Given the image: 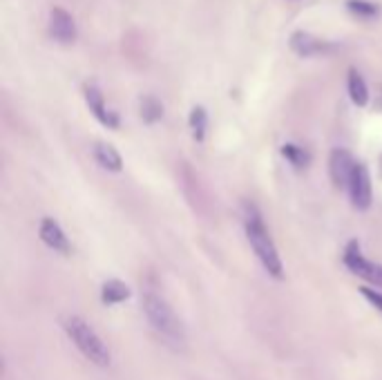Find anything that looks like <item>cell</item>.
Here are the masks:
<instances>
[{
	"instance_id": "cell-1",
	"label": "cell",
	"mask_w": 382,
	"mask_h": 380,
	"mask_svg": "<svg viewBox=\"0 0 382 380\" xmlns=\"http://www.w3.org/2000/svg\"><path fill=\"white\" fill-rule=\"evenodd\" d=\"M244 229H246V237L255 251V255L262 262V266L266 269L268 275H273L275 280L284 277V264H282V258L277 253V246L273 242L271 233L264 226V219L257 213V208L253 204L246 206L244 210Z\"/></svg>"
},
{
	"instance_id": "cell-2",
	"label": "cell",
	"mask_w": 382,
	"mask_h": 380,
	"mask_svg": "<svg viewBox=\"0 0 382 380\" xmlns=\"http://www.w3.org/2000/svg\"><path fill=\"white\" fill-rule=\"evenodd\" d=\"M63 329L69 335V340L76 345V349L96 367H110V351L105 342L98 338V333L79 316H67L63 320Z\"/></svg>"
},
{
	"instance_id": "cell-3",
	"label": "cell",
	"mask_w": 382,
	"mask_h": 380,
	"mask_svg": "<svg viewBox=\"0 0 382 380\" xmlns=\"http://www.w3.org/2000/svg\"><path fill=\"white\" fill-rule=\"evenodd\" d=\"M144 311L150 320V325L154 327V331L161 333L170 345L183 347V342H186V331H183L179 318L175 316V311L168 306V302L161 295L148 291L144 295Z\"/></svg>"
},
{
	"instance_id": "cell-4",
	"label": "cell",
	"mask_w": 382,
	"mask_h": 380,
	"mask_svg": "<svg viewBox=\"0 0 382 380\" xmlns=\"http://www.w3.org/2000/svg\"><path fill=\"white\" fill-rule=\"evenodd\" d=\"M342 260H345V266L351 273H356V275L364 277L366 282H371V284L382 289V264H374L362 255L358 239H351V242L347 244Z\"/></svg>"
},
{
	"instance_id": "cell-5",
	"label": "cell",
	"mask_w": 382,
	"mask_h": 380,
	"mask_svg": "<svg viewBox=\"0 0 382 380\" xmlns=\"http://www.w3.org/2000/svg\"><path fill=\"white\" fill-rule=\"evenodd\" d=\"M50 36L61 45H72L76 40V21L74 16L63 7H54L50 11V23H47Z\"/></svg>"
},
{
	"instance_id": "cell-6",
	"label": "cell",
	"mask_w": 382,
	"mask_h": 380,
	"mask_svg": "<svg viewBox=\"0 0 382 380\" xmlns=\"http://www.w3.org/2000/svg\"><path fill=\"white\" fill-rule=\"evenodd\" d=\"M349 197H351V204L356 206L358 210H366L371 206V177L366 166L358 163L356 171H353L351 179H349Z\"/></svg>"
},
{
	"instance_id": "cell-7",
	"label": "cell",
	"mask_w": 382,
	"mask_h": 380,
	"mask_svg": "<svg viewBox=\"0 0 382 380\" xmlns=\"http://www.w3.org/2000/svg\"><path fill=\"white\" fill-rule=\"evenodd\" d=\"M85 101H88V108H90V112L94 115V119L98 121V123H103L105 128H112V130H117L119 128V117L112 112L110 108H108V103H105V98H103V92L98 90L96 86H85Z\"/></svg>"
},
{
	"instance_id": "cell-8",
	"label": "cell",
	"mask_w": 382,
	"mask_h": 380,
	"mask_svg": "<svg viewBox=\"0 0 382 380\" xmlns=\"http://www.w3.org/2000/svg\"><path fill=\"white\" fill-rule=\"evenodd\" d=\"M356 166H358V161L351 157L349 150L335 148L331 152V159H329V173H331L333 184L340 186V188H347L353 171H356Z\"/></svg>"
},
{
	"instance_id": "cell-9",
	"label": "cell",
	"mask_w": 382,
	"mask_h": 380,
	"mask_svg": "<svg viewBox=\"0 0 382 380\" xmlns=\"http://www.w3.org/2000/svg\"><path fill=\"white\" fill-rule=\"evenodd\" d=\"M289 45L291 50L297 54V56H302V59H311V56H320L324 52H329V43H324L322 38H318L316 34H311V32H304V30H297L291 34L289 38Z\"/></svg>"
},
{
	"instance_id": "cell-10",
	"label": "cell",
	"mask_w": 382,
	"mask_h": 380,
	"mask_svg": "<svg viewBox=\"0 0 382 380\" xmlns=\"http://www.w3.org/2000/svg\"><path fill=\"white\" fill-rule=\"evenodd\" d=\"M38 235L42 239V244L50 246L52 251L61 253V255H67L69 253V242H67V235L63 233L61 224L52 219V217H42L40 221V229H38Z\"/></svg>"
},
{
	"instance_id": "cell-11",
	"label": "cell",
	"mask_w": 382,
	"mask_h": 380,
	"mask_svg": "<svg viewBox=\"0 0 382 380\" xmlns=\"http://www.w3.org/2000/svg\"><path fill=\"white\" fill-rule=\"evenodd\" d=\"M94 159H96L98 166L105 168V171H110V173H121L123 171V159H121L119 150L112 144L98 142L94 146Z\"/></svg>"
},
{
	"instance_id": "cell-12",
	"label": "cell",
	"mask_w": 382,
	"mask_h": 380,
	"mask_svg": "<svg viewBox=\"0 0 382 380\" xmlns=\"http://www.w3.org/2000/svg\"><path fill=\"white\" fill-rule=\"evenodd\" d=\"M347 90H349L351 101L356 103L358 108H364L366 103H369V88H366V83H364V79H362V74L358 72V69H349Z\"/></svg>"
},
{
	"instance_id": "cell-13",
	"label": "cell",
	"mask_w": 382,
	"mask_h": 380,
	"mask_svg": "<svg viewBox=\"0 0 382 380\" xmlns=\"http://www.w3.org/2000/svg\"><path fill=\"white\" fill-rule=\"evenodd\" d=\"M127 298H130V287L121 282V280H108L101 289V300L105 304H121Z\"/></svg>"
},
{
	"instance_id": "cell-14",
	"label": "cell",
	"mask_w": 382,
	"mask_h": 380,
	"mask_svg": "<svg viewBox=\"0 0 382 380\" xmlns=\"http://www.w3.org/2000/svg\"><path fill=\"white\" fill-rule=\"evenodd\" d=\"M188 125H190V132L195 142H204L206 137V125H208V115L202 105H195L190 110V117H188Z\"/></svg>"
},
{
	"instance_id": "cell-15",
	"label": "cell",
	"mask_w": 382,
	"mask_h": 380,
	"mask_svg": "<svg viewBox=\"0 0 382 380\" xmlns=\"http://www.w3.org/2000/svg\"><path fill=\"white\" fill-rule=\"evenodd\" d=\"M347 9L353 16L364 18V21H374L380 16V5L371 3V0H347Z\"/></svg>"
},
{
	"instance_id": "cell-16",
	"label": "cell",
	"mask_w": 382,
	"mask_h": 380,
	"mask_svg": "<svg viewBox=\"0 0 382 380\" xmlns=\"http://www.w3.org/2000/svg\"><path fill=\"white\" fill-rule=\"evenodd\" d=\"M161 117H163V105L159 98H154V96L141 98V119L146 123H157Z\"/></svg>"
},
{
	"instance_id": "cell-17",
	"label": "cell",
	"mask_w": 382,
	"mask_h": 380,
	"mask_svg": "<svg viewBox=\"0 0 382 380\" xmlns=\"http://www.w3.org/2000/svg\"><path fill=\"white\" fill-rule=\"evenodd\" d=\"M282 154L295 166V168H304L306 161H308V154L300 148V146H295V144H286V146H282Z\"/></svg>"
},
{
	"instance_id": "cell-18",
	"label": "cell",
	"mask_w": 382,
	"mask_h": 380,
	"mask_svg": "<svg viewBox=\"0 0 382 380\" xmlns=\"http://www.w3.org/2000/svg\"><path fill=\"white\" fill-rule=\"evenodd\" d=\"M360 293L378 309V311H382V291H376V289H371V287H362Z\"/></svg>"
}]
</instances>
